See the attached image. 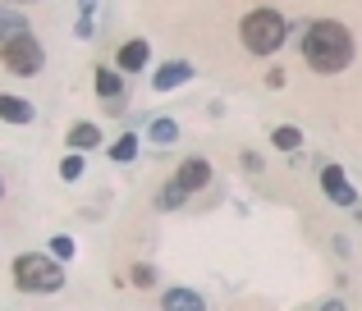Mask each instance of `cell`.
Returning <instances> with one entry per match:
<instances>
[{"label": "cell", "mask_w": 362, "mask_h": 311, "mask_svg": "<svg viewBox=\"0 0 362 311\" xmlns=\"http://www.w3.org/2000/svg\"><path fill=\"white\" fill-rule=\"evenodd\" d=\"M303 60H308L312 73H344L354 64V37H349V28L335 23V18L308 23V32H303Z\"/></svg>", "instance_id": "cell-1"}, {"label": "cell", "mask_w": 362, "mask_h": 311, "mask_svg": "<svg viewBox=\"0 0 362 311\" xmlns=\"http://www.w3.org/2000/svg\"><path fill=\"white\" fill-rule=\"evenodd\" d=\"M239 42H243L247 55H275L289 42V23H284L280 9H252L239 23Z\"/></svg>", "instance_id": "cell-2"}, {"label": "cell", "mask_w": 362, "mask_h": 311, "mask_svg": "<svg viewBox=\"0 0 362 311\" xmlns=\"http://www.w3.org/2000/svg\"><path fill=\"white\" fill-rule=\"evenodd\" d=\"M14 284L23 293H60L64 288V270L55 257H42V252H28V257L14 261Z\"/></svg>", "instance_id": "cell-3"}, {"label": "cell", "mask_w": 362, "mask_h": 311, "mask_svg": "<svg viewBox=\"0 0 362 311\" xmlns=\"http://www.w3.org/2000/svg\"><path fill=\"white\" fill-rule=\"evenodd\" d=\"M0 64H5L9 73H18V78H37L42 64H46V51L33 32H18V37H9V42H0Z\"/></svg>", "instance_id": "cell-4"}, {"label": "cell", "mask_w": 362, "mask_h": 311, "mask_svg": "<svg viewBox=\"0 0 362 311\" xmlns=\"http://www.w3.org/2000/svg\"><path fill=\"white\" fill-rule=\"evenodd\" d=\"M321 193H326L335 206H358V193H354V183L344 178V169H339V165L321 169Z\"/></svg>", "instance_id": "cell-5"}, {"label": "cell", "mask_w": 362, "mask_h": 311, "mask_svg": "<svg viewBox=\"0 0 362 311\" xmlns=\"http://www.w3.org/2000/svg\"><path fill=\"white\" fill-rule=\"evenodd\" d=\"M115 64H119V73H142V69L151 64V46L142 42V37H133V42H124V46H119Z\"/></svg>", "instance_id": "cell-6"}, {"label": "cell", "mask_w": 362, "mask_h": 311, "mask_svg": "<svg viewBox=\"0 0 362 311\" xmlns=\"http://www.w3.org/2000/svg\"><path fill=\"white\" fill-rule=\"evenodd\" d=\"M175 178L188 188V193H202V188L211 183V160H202V156H188L184 165L175 169Z\"/></svg>", "instance_id": "cell-7"}, {"label": "cell", "mask_w": 362, "mask_h": 311, "mask_svg": "<svg viewBox=\"0 0 362 311\" xmlns=\"http://www.w3.org/2000/svg\"><path fill=\"white\" fill-rule=\"evenodd\" d=\"M188 78H193V64L188 60H170V64H160V69L151 73V87L156 92H175V87H184Z\"/></svg>", "instance_id": "cell-8"}, {"label": "cell", "mask_w": 362, "mask_h": 311, "mask_svg": "<svg viewBox=\"0 0 362 311\" xmlns=\"http://www.w3.org/2000/svg\"><path fill=\"white\" fill-rule=\"evenodd\" d=\"M33 101H23V97H5V92H0V119H5V124H33Z\"/></svg>", "instance_id": "cell-9"}, {"label": "cell", "mask_w": 362, "mask_h": 311, "mask_svg": "<svg viewBox=\"0 0 362 311\" xmlns=\"http://www.w3.org/2000/svg\"><path fill=\"white\" fill-rule=\"evenodd\" d=\"M97 97H101V106L124 101V78H119L115 69H97Z\"/></svg>", "instance_id": "cell-10"}, {"label": "cell", "mask_w": 362, "mask_h": 311, "mask_svg": "<svg viewBox=\"0 0 362 311\" xmlns=\"http://www.w3.org/2000/svg\"><path fill=\"white\" fill-rule=\"evenodd\" d=\"M160 307L165 311H197L202 307V293H193V288H170V293L160 298Z\"/></svg>", "instance_id": "cell-11"}, {"label": "cell", "mask_w": 362, "mask_h": 311, "mask_svg": "<svg viewBox=\"0 0 362 311\" xmlns=\"http://www.w3.org/2000/svg\"><path fill=\"white\" fill-rule=\"evenodd\" d=\"M97 142H101V128H97V124H88V119L69 128V147H74V152H92Z\"/></svg>", "instance_id": "cell-12"}, {"label": "cell", "mask_w": 362, "mask_h": 311, "mask_svg": "<svg viewBox=\"0 0 362 311\" xmlns=\"http://www.w3.org/2000/svg\"><path fill=\"white\" fill-rule=\"evenodd\" d=\"M18 32H28V18L18 14V9L0 5V42H9V37H18Z\"/></svg>", "instance_id": "cell-13"}, {"label": "cell", "mask_w": 362, "mask_h": 311, "mask_svg": "<svg viewBox=\"0 0 362 311\" xmlns=\"http://www.w3.org/2000/svg\"><path fill=\"white\" fill-rule=\"evenodd\" d=\"M184 202H188V188L179 183V178H170V183H165V193L156 197V206H160V211H179Z\"/></svg>", "instance_id": "cell-14"}, {"label": "cell", "mask_w": 362, "mask_h": 311, "mask_svg": "<svg viewBox=\"0 0 362 311\" xmlns=\"http://www.w3.org/2000/svg\"><path fill=\"white\" fill-rule=\"evenodd\" d=\"M147 138L156 147H170L179 138V124H175V119H151V124H147Z\"/></svg>", "instance_id": "cell-15"}, {"label": "cell", "mask_w": 362, "mask_h": 311, "mask_svg": "<svg viewBox=\"0 0 362 311\" xmlns=\"http://www.w3.org/2000/svg\"><path fill=\"white\" fill-rule=\"evenodd\" d=\"M271 142L280 147V152H298V147H303V128H298V124H280V128L271 133Z\"/></svg>", "instance_id": "cell-16"}, {"label": "cell", "mask_w": 362, "mask_h": 311, "mask_svg": "<svg viewBox=\"0 0 362 311\" xmlns=\"http://www.w3.org/2000/svg\"><path fill=\"white\" fill-rule=\"evenodd\" d=\"M138 156V133H124L115 147H110V160H115V165H129V160Z\"/></svg>", "instance_id": "cell-17"}, {"label": "cell", "mask_w": 362, "mask_h": 311, "mask_svg": "<svg viewBox=\"0 0 362 311\" xmlns=\"http://www.w3.org/2000/svg\"><path fill=\"white\" fill-rule=\"evenodd\" d=\"M78 9H83V18H78V28H74V32H78L83 42H92V37H97V23H92V9H97V0H78Z\"/></svg>", "instance_id": "cell-18"}, {"label": "cell", "mask_w": 362, "mask_h": 311, "mask_svg": "<svg viewBox=\"0 0 362 311\" xmlns=\"http://www.w3.org/2000/svg\"><path fill=\"white\" fill-rule=\"evenodd\" d=\"M74 252H78V243H74L69 233H55L51 238V257L55 261H74Z\"/></svg>", "instance_id": "cell-19"}, {"label": "cell", "mask_w": 362, "mask_h": 311, "mask_svg": "<svg viewBox=\"0 0 362 311\" xmlns=\"http://www.w3.org/2000/svg\"><path fill=\"white\" fill-rule=\"evenodd\" d=\"M60 178H69V183H74V178H83V156L78 152H69V156L60 160Z\"/></svg>", "instance_id": "cell-20"}, {"label": "cell", "mask_w": 362, "mask_h": 311, "mask_svg": "<svg viewBox=\"0 0 362 311\" xmlns=\"http://www.w3.org/2000/svg\"><path fill=\"white\" fill-rule=\"evenodd\" d=\"M133 284H138V288H151V284H156V270H151V266H133Z\"/></svg>", "instance_id": "cell-21"}, {"label": "cell", "mask_w": 362, "mask_h": 311, "mask_svg": "<svg viewBox=\"0 0 362 311\" xmlns=\"http://www.w3.org/2000/svg\"><path fill=\"white\" fill-rule=\"evenodd\" d=\"M0 197H5V183H0Z\"/></svg>", "instance_id": "cell-22"}, {"label": "cell", "mask_w": 362, "mask_h": 311, "mask_svg": "<svg viewBox=\"0 0 362 311\" xmlns=\"http://www.w3.org/2000/svg\"><path fill=\"white\" fill-rule=\"evenodd\" d=\"M18 5H23V0H18Z\"/></svg>", "instance_id": "cell-23"}]
</instances>
